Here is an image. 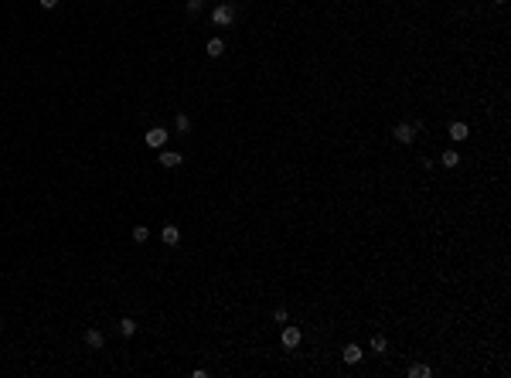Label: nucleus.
Here are the masks:
<instances>
[{
    "instance_id": "obj_1",
    "label": "nucleus",
    "mask_w": 511,
    "mask_h": 378,
    "mask_svg": "<svg viewBox=\"0 0 511 378\" xmlns=\"http://www.w3.org/2000/svg\"><path fill=\"white\" fill-rule=\"evenodd\" d=\"M212 21H215L218 27H225V24H232V21H235V7H232V4H218L215 11H212Z\"/></svg>"
},
{
    "instance_id": "obj_2",
    "label": "nucleus",
    "mask_w": 511,
    "mask_h": 378,
    "mask_svg": "<svg viewBox=\"0 0 511 378\" xmlns=\"http://www.w3.org/2000/svg\"><path fill=\"white\" fill-rule=\"evenodd\" d=\"M143 140H147V147L160 150L164 143H167V130H164V126H154V130H147V137H143Z\"/></svg>"
},
{
    "instance_id": "obj_3",
    "label": "nucleus",
    "mask_w": 511,
    "mask_h": 378,
    "mask_svg": "<svg viewBox=\"0 0 511 378\" xmlns=\"http://www.w3.org/2000/svg\"><path fill=\"white\" fill-rule=\"evenodd\" d=\"M160 242L174 249V245L181 242V229H177V225H164V229H160Z\"/></svg>"
},
{
    "instance_id": "obj_4",
    "label": "nucleus",
    "mask_w": 511,
    "mask_h": 378,
    "mask_svg": "<svg viewBox=\"0 0 511 378\" xmlns=\"http://www.w3.org/2000/svg\"><path fill=\"white\" fill-rule=\"evenodd\" d=\"M392 137H396L399 143H412V140H416V126H409V123H399L396 130H392Z\"/></svg>"
},
{
    "instance_id": "obj_5",
    "label": "nucleus",
    "mask_w": 511,
    "mask_h": 378,
    "mask_svg": "<svg viewBox=\"0 0 511 378\" xmlns=\"http://www.w3.org/2000/svg\"><path fill=\"white\" fill-rule=\"evenodd\" d=\"M160 164H164V167L170 171V167H181V164H184V157L177 153V150H164V153H160Z\"/></svg>"
},
{
    "instance_id": "obj_6",
    "label": "nucleus",
    "mask_w": 511,
    "mask_h": 378,
    "mask_svg": "<svg viewBox=\"0 0 511 378\" xmlns=\"http://www.w3.org/2000/svg\"><path fill=\"white\" fill-rule=\"evenodd\" d=\"M341 358H344V361H348V365H358V361H362V348H358V344H348V348H344V351H341Z\"/></svg>"
},
{
    "instance_id": "obj_7",
    "label": "nucleus",
    "mask_w": 511,
    "mask_h": 378,
    "mask_svg": "<svg viewBox=\"0 0 511 378\" xmlns=\"http://www.w3.org/2000/svg\"><path fill=\"white\" fill-rule=\"evenodd\" d=\"M467 137H470V130H467V123H450V140H457V143H464Z\"/></svg>"
},
{
    "instance_id": "obj_8",
    "label": "nucleus",
    "mask_w": 511,
    "mask_h": 378,
    "mask_svg": "<svg viewBox=\"0 0 511 378\" xmlns=\"http://www.w3.org/2000/svg\"><path fill=\"white\" fill-rule=\"evenodd\" d=\"M440 164L446 167V171H454V167H460V153H457V150H443Z\"/></svg>"
},
{
    "instance_id": "obj_9",
    "label": "nucleus",
    "mask_w": 511,
    "mask_h": 378,
    "mask_svg": "<svg viewBox=\"0 0 511 378\" xmlns=\"http://www.w3.org/2000/svg\"><path fill=\"white\" fill-rule=\"evenodd\" d=\"M300 337H304V334H300V327H286V331H283V348H296V344H300Z\"/></svg>"
},
{
    "instance_id": "obj_10",
    "label": "nucleus",
    "mask_w": 511,
    "mask_h": 378,
    "mask_svg": "<svg viewBox=\"0 0 511 378\" xmlns=\"http://www.w3.org/2000/svg\"><path fill=\"white\" fill-rule=\"evenodd\" d=\"M204 51H208L212 58H222V55H225V41H222V38H212V41L204 45Z\"/></svg>"
},
{
    "instance_id": "obj_11",
    "label": "nucleus",
    "mask_w": 511,
    "mask_h": 378,
    "mask_svg": "<svg viewBox=\"0 0 511 378\" xmlns=\"http://www.w3.org/2000/svg\"><path fill=\"white\" fill-rule=\"evenodd\" d=\"M102 341H106V337H102V331H96V327H89V331H85V344H89V348H102Z\"/></svg>"
},
{
    "instance_id": "obj_12",
    "label": "nucleus",
    "mask_w": 511,
    "mask_h": 378,
    "mask_svg": "<svg viewBox=\"0 0 511 378\" xmlns=\"http://www.w3.org/2000/svg\"><path fill=\"white\" fill-rule=\"evenodd\" d=\"M119 334H123V337H133V334H136V321H133V317H123V321H119Z\"/></svg>"
},
{
    "instance_id": "obj_13",
    "label": "nucleus",
    "mask_w": 511,
    "mask_h": 378,
    "mask_svg": "<svg viewBox=\"0 0 511 378\" xmlns=\"http://www.w3.org/2000/svg\"><path fill=\"white\" fill-rule=\"evenodd\" d=\"M147 239H150L147 225H133V242H147Z\"/></svg>"
},
{
    "instance_id": "obj_14",
    "label": "nucleus",
    "mask_w": 511,
    "mask_h": 378,
    "mask_svg": "<svg viewBox=\"0 0 511 378\" xmlns=\"http://www.w3.org/2000/svg\"><path fill=\"white\" fill-rule=\"evenodd\" d=\"M174 126H177V133H188V130H191V119H188V116H184V113H177V119H174Z\"/></svg>"
},
{
    "instance_id": "obj_15",
    "label": "nucleus",
    "mask_w": 511,
    "mask_h": 378,
    "mask_svg": "<svg viewBox=\"0 0 511 378\" xmlns=\"http://www.w3.org/2000/svg\"><path fill=\"white\" fill-rule=\"evenodd\" d=\"M409 375H412V378H430L433 371H430L426 365H412V368H409Z\"/></svg>"
},
{
    "instance_id": "obj_16",
    "label": "nucleus",
    "mask_w": 511,
    "mask_h": 378,
    "mask_svg": "<svg viewBox=\"0 0 511 378\" xmlns=\"http://www.w3.org/2000/svg\"><path fill=\"white\" fill-rule=\"evenodd\" d=\"M372 348H375V351H385V348H388V341L382 337V334H375V337H372Z\"/></svg>"
},
{
    "instance_id": "obj_17",
    "label": "nucleus",
    "mask_w": 511,
    "mask_h": 378,
    "mask_svg": "<svg viewBox=\"0 0 511 378\" xmlns=\"http://www.w3.org/2000/svg\"><path fill=\"white\" fill-rule=\"evenodd\" d=\"M204 7V0H188V14H198Z\"/></svg>"
},
{
    "instance_id": "obj_18",
    "label": "nucleus",
    "mask_w": 511,
    "mask_h": 378,
    "mask_svg": "<svg viewBox=\"0 0 511 378\" xmlns=\"http://www.w3.org/2000/svg\"><path fill=\"white\" fill-rule=\"evenodd\" d=\"M273 321L283 324V321H286V310H283V307H276V310H273Z\"/></svg>"
},
{
    "instance_id": "obj_19",
    "label": "nucleus",
    "mask_w": 511,
    "mask_h": 378,
    "mask_svg": "<svg viewBox=\"0 0 511 378\" xmlns=\"http://www.w3.org/2000/svg\"><path fill=\"white\" fill-rule=\"evenodd\" d=\"M38 4H41V7H45V11H51V7H55L58 0H38Z\"/></svg>"
},
{
    "instance_id": "obj_20",
    "label": "nucleus",
    "mask_w": 511,
    "mask_h": 378,
    "mask_svg": "<svg viewBox=\"0 0 511 378\" xmlns=\"http://www.w3.org/2000/svg\"><path fill=\"white\" fill-rule=\"evenodd\" d=\"M494 4H498V7H501V4H508V0H494Z\"/></svg>"
}]
</instances>
